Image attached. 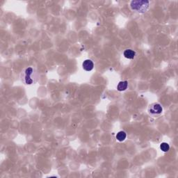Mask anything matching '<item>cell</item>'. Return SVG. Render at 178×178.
I'll list each match as a JSON object with an SVG mask.
<instances>
[{
  "label": "cell",
  "instance_id": "obj_2",
  "mask_svg": "<svg viewBox=\"0 0 178 178\" xmlns=\"http://www.w3.org/2000/svg\"><path fill=\"white\" fill-rule=\"evenodd\" d=\"M150 2L146 0H134L130 2V8L132 10L144 13L148 10Z\"/></svg>",
  "mask_w": 178,
  "mask_h": 178
},
{
  "label": "cell",
  "instance_id": "obj_6",
  "mask_svg": "<svg viewBox=\"0 0 178 178\" xmlns=\"http://www.w3.org/2000/svg\"><path fill=\"white\" fill-rule=\"evenodd\" d=\"M128 82L127 81H122L120 82L117 86V90L118 91H124L127 88Z\"/></svg>",
  "mask_w": 178,
  "mask_h": 178
},
{
  "label": "cell",
  "instance_id": "obj_4",
  "mask_svg": "<svg viewBox=\"0 0 178 178\" xmlns=\"http://www.w3.org/2000/svg\"><path fill=\"white\" fill-rule=\"evenodd\" d=\"M82 68L85 71L90 72L94 68V64H93V61L90 59H86L84 61L82 64Z\"/></svg>",
  "mask_w": 178,
  "mask_h": 178
},
{
  "label": "cell",
  "instance_id": "obj_3",
  "mask_svg": "<svg viewBox=\"0 0 178 178\" xmlns=\"http://www.w3.org/2000/svg\"><path fill=\"white\" fill-rule=\"evenodd\" d=\"M148 113L153 116H157L162 114L163 108L159 103H153L147 108Z\"/></svg>",
  "mask_w": 178,
  "mask_h": 178
},
{
  "label": "cell",
  "instance_id": "obj_5",
  "mask_svg": "<svg viewBox=\"0 0 178 178\" xmlns=\"http://www.w3.org/2000/svg\"><path fill=\"white\" fill-rule=\"evenodd\" d=\"M123 55H124L125 57L126 58H127V59L132 60L136 57V53L135 51L133 50V49H125V50L124 51V52H123Z\"/></svg>",
  "mask_w": 178,
  "mask_h": 178
},
{
  "label": "cell",
  "instance_id": "obj_7",
  "mask_svg": "<svg viewBox=\"0 0 178 178\" xmlns=\"http://www.w3.org/2000/svg\"><path fill=\"white\" fill-rule=\"evenodd\" d=\"M126 137H127V134L124 131H120L116 134V139L119 142L124 141Z\"/></svg>",
  "mask_w": 178,
  "mask_h": 178
},
{
  "label": "cell",
  "instance_id": "obj_1",
  "mask_svg": "<svg viewBox=\"0 0 178 178\" xmlns=\"http://www.w3.org/2000/svg\"><path fill=\"white\" fill-rule=\"evenodd\" d=\"M20 78L22 82L26 85H33L38 82L39 74L36 68L28 67L22 72Z\"/></svg>",
  "mask_w": 178,
  "mask_h": 178
},
{
  "label": "cell",
  "instance_id": "obj_8",
  "mask_svg": "<svg viewBox=\"0 0 178 178\" xmlns=\"http://www.w3.org/2000/svg\"><path fill=\"white\" fill-rule=\"evenodd\" d=\"M160 149L161 150L164 152V153H166V152H168L169 150H170V145L167 143H162L160 144Z\"/></svg>",
  "mask_w": 178,
  "mask_h": 178
}]
</instances>
